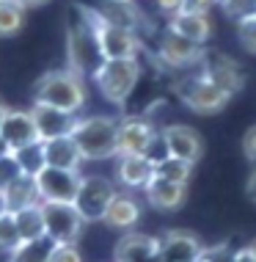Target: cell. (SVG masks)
Segmentation results:
<instances>
[{"label": "cell", "instance_id": "cell-5", "mask_svg": "<svg viewBox=\"0 0 256 262\" xmlns=\"http://www.w3.org/2000/svg\"><path fill=\"white\" fill-rule=\"evenodd\" d=\"M122 155H149L154 163L166 158L160 130L149 122L146 116H127L119 119V133H116V158Z\"/></svg>", "mask_w": 256, "mask_h": 262}, {"label": "cell", "instance_id": "cell-39", "mask_svg": "<svg viewBox=\"0 0 256 262\" xmlns=\"http://www.w3.org/2000/svg\"><path fill=\"white\" fill-rule=\"evenodd\" d=\"M234 262H256V259H253L251 249H248V246H243V249L234 251Z\"/></svg>", "mask_w": 256, "mask_h": 262}, {"label": "cell", "instance_id": "cell-29", "mask_svg": "<svg viewBox=\"0 0 256 262\" xmlns=\"http://www.w3.org/2000/svg\"><path fill=\"white\" fill-rule=\"evenodd\" d=\"M22 246V237H19V229H17V221H14V212L6 210L0 212V254H14Z\"/></svg>", "mask_w": 256, "mask_h": 262}, {"label": "cell", "instance_id": "cell-37", "mask_svg": "<svg viewBox=\"0 0 256 262\" xmlns=\"http://www.w3.org/2000/svg\"><path fill=\"white\" fill-rule=\"evenodd\" d=\"M218 6V0H184L182 11H193V14H210Z\"/></svg>", "mask_w": 256, "mask_h": 262}, {"label": "cell", "instance_id": "cell-25", "mask_svg": "<svg viewBox=\"0 0 256 262\" xmlns=\"http://www.w3.org/2000/svg\"><path fill=\"white\" fill-rule=\"evenodd\" d=\"M3 196H6L9 210H19V207H25V204L39 202V190H36V182H33L31 174L17 177V180H14L11 185L3 190Z\"/></svg>", "mask_w": 256, "mask_h": 262}, {"label": "cell", "instance_id": "cell-44", "mask_svg": "<svg viewBox=\"0 0 256 262\" xmlns=\"http://www.w3.org/2000/svg\"><path fill=\"white\" fill-rule=\"evenodd\" d=\"M3 152H9V146H6V144H3V138H0V155H3Z\"/></svg>", "mask_w": 256, "mask_h": 262}, {"label": "cell", "instance_id": "cell-45", "mask_svg": "<svg viewBox=\"0 0 256 262\" xmlns=\"http://www.w3.org/2000/svg\"><path fill=\"white\" fill-rule=\"evenodd\" d=\"M218 6H220V0H218Z\"/></svg>", "mask_w": 256, "mask_h": 262}, {"label": "cell", "instance_id": "cell-21", "mask_svg": "<svg viewBox=\"0 0 256 262\" xmlns=\"http://www.w3.org/2000/svg\"><path fill=\"white\" fill-rule=\"evenodd\" d=\"M41 158H44V166L69 168V171H80V166L85 163L72 136H61V138L41 141Z\"/></svg>", "mask_w": 256, "mask_h": 262}, {"label": "cell", "instance_id": "cell-40", "mask_svg": "<svg viewBox=\"0 0 256 262\" xmlns=\"http://www.w3.org/2000/svg\"><path fill=\"white\" fill-rule=\"evenodd\" d=\"M17 3L22 6V9H28V11H31V9H39V6L50 3V0H17Z\"/></svg>", "mask_w": 256, "mask_h": 262}, {"label": "cell", "instance_id": "cell-9", "mask_svg": "<svg viewBox=\"0 0 256 262\" xmlns=\"http://www.w3.org/2000/svg\"><path fill=\"white\" fill-rule=\"evenodd\" d=\"M116 182L108 180L102 174H91L85 177L83 174V182H80V190L75 196V207L80 210V215L85 218V224L91 221H102L105 210H108L110 199L116 196Z\"/></svg>", "mask_w": 256, "mask_h": 262}, {"label": "cell", "instance_id": "cell-42", "mask_svg": "<svg viewBox=\"0 0 256 262\" xmlns=\"http://www.w3.org/2000/svg\"><path fill=\"white\" fill-rule=\"evenodd\" d=\"M248 249H251V254H253V259H256V237L251 240V243H248Z\"/></svg>", "mask_w": 256, "mask_h": 262}, {"label": "cell", "instance_id": "cell-15", "mask_svg": "<svg viewBox=\"0 0 256 262\" xmlns=\"http://www.w3.org/2000/svg\"><path fill=\"white\" fill-rule=\"evenodd\" d=\"M113 262H162L157 237L135 229L124 232L113 249Z\"/></svg>", "mask_w": 256, "mask_h": 262}, {"label": "cell", "instance_id": "cell-10", "mask_svg": "<svg viewBox=\"0 0 256 262\" xmlns=\"http://www.w3.org/2000/svg\"><path fill=\"white\" fill-rule=\"evenodd\" d=\"M39 190V202H72L80 190L83 171H69V168H55V166H41L33 174Z\"/></svg>", "mask_w": 256, "mask_h": 262}, {"label": "cell", "instance_id": "cell-12", "mask_svg": "<svg viewBox=\"0 0 256 262\" xmlns=\"http://www.w3.org/2000/svg\"><path fill=\"white\" fill-rule=\"evenodd\" d=\"M198 69H201L215 86L229 91L231 97L237 94V91H243V86H245V72H243V67H240V61H234L231 55H226V53H204Z\"/></svg>", "mask_w": 256, "mask_h": 262}, {"label": "cell", "instance_id": "cell-31", "mask_svg": "<svg viewBox=\"0 0 256 262\" xmlns=\"http://www.w3.org/2000/svg\"><path fill=\"white\" fill-rule=\"evenodd\" d=\"M22 174L25 171L19 168L14 152H3V155H0V190H6L14 180H17V177H22Z\"/></svg>", "mask_w": 256, "mask_h": 262}, {"label": "cell", "instance_id": "cell-16", "mask_svg": "<svg viewBox=\"0 0 256 262\" xmlns=\"http://www.w3.org/2000/svg\"><path fill=\"white\" fill-rule=\"evenodd\" d=\"M160 243V259L162 262H193L201 257L204 243L201 237L188 229H168L157 237Z\"/></svg>", "mask_w": 256, "mask_h": 262}, {"label": "cell", "instance_id": "cell-35", "mask_svg": "<svg viewBox=\"0 0 256 262\" xmlns=\"http://www.w3.org/2000/svg\"><path fill=\"white\" fill-rule=\"evenodd\" d=\"M240 146H243L245 160L251 163V166H256V124H251V127H248V130L243 133V141H240Z\"/></svg>", "mask_w": 256, "mask_h": 262}, {"label": "cell", "instance_id": "cell-23", "mask_svg": "<svg viewBox=\"0 0 256 262\" xmlns=\"http://www.w3.org/2000/svg\"><path fill=\"white\" fill-rule=\"evenodd\" d=\"M97 11L102 14L105 19L130 28L135 33H141V28L146 23V17L141 14L138 6H135V0H102V3L97 6Z\"/></svg>", "mask_w": 256, "mask_h": 262}, {"label": "cell", "instance_id": "cell-2", "mask_svg": "<svg viewBox=\"0 0 256 262\" xmlns=\"http://www.w3.org/2000/svg\"><path fill=\"white\" fill-rule=\"evenodd\" d=\"M77 11H80V17L88 23L91 31H94V39H97L102 61L141 58V53H144V39H141V33L105 19L102 14H99L97 9H91V6H77Z\"/></svg>", "mask_w": 256, "mask_h": 262}, {"label": "cell", "instance_id": "cell-28", "mask_svg": "<svg viewBox=\"0 0 256 262\" xmlns=\"http://www.w3.org/2000/svg\"><path fill=\"white\" fill-rule=\"evenodd\" d=\"M53 240L47 235L39 237V240H25L14 254H9V262H47L50 259V251H53Z\"/></svg>", "mask_w": 256, "mask_h": 262}, {"label": "cell", "instance_id": "cell-43", "mask_svg": "<svg viewBox=\"0 0 256 262\" xmlns=\"http://www.w3.org/2000/svg\"><path fill=\"white\" fill-rule=\"evenodd\" d=\"M6 111H9V108H6V105H3V102H0V122H3V116H6Z\"/></svg>", "mask_w": 256, "mask_h": 262}, {"label": "cell", "instance_id": "cell-30", "mask_svg": "<svg viewBox=\"0 0 256 262\" xmlns=\"http://www.w3.org/2000/svg\"><path fill=\"white\" fill-rule=\"evenodd\" d=\"M237 41L243 45L245 53L256 55V14L245 19H237Z\"/></svg>", "mask_w": 256, "mask_h": 262}, {"label": "cell", "instance_id": "cell-1", "mask_svg": "<svg viewBox=\"0 0 256 262\" xmlns=\"http://www.w3.org/2000/svg\"><path fill=\"white\" fill-rule=\"evenodd\" d=\"M33 102L39 105H53V108L80 113L88 102V89H85V77L77 75L75 69H50L36 80L33 86Z\"/></svg>", "mask_w": 256, "mask_h": 262}, {"label": "cell", "instance_id": "cell-14", "mask_svg": "<svg viewBox=\"0 0 256 262\" xmlns=\"http://www.w3.org/2000/svg\"><path fill=\"white\" fill-rule=\"evenodd\" d=\"M0 138L9 146V152H19L25 146L39 144V133H36V124H33L31 108L28 111H14V108L6 111L3 122H0Z\"/></svg>", "mask_w": 256, "mask_h": 262}, {"label": "cell", "instance_id": "cell-18", "mask_svg": "<svg viewBox=\"0 0 256 262\" xmlns=\"http://www.w3.org/2000/svg\"><path fill=\"white\" fill-rule=\"evenodd\" d=\"M154 177V160L149 155H122L116 158V182L124 190H144Z\"/></svg>", "mask_w": 256, "mask_h": 262}, {"label": "cell", "instance_id": "cell-46", "mask_svg": "<svg viewBox=\"0 0 256 262\" xmlns=\"http://www.w3.org/2000/svg\"><path fill=\"white\" fill-rule=\"evenodd\" d=\"M193 262H198V259H193Z\"/></svg>", "mask_w": 256, "mask_h": 262}, {"label": "cell", "instance_id": "cell-11", "mask_svg": "<svg viewBox=\"0 0 256 262\" xmlns=\"http://www.w3.org/2000/svg\"><path fill=\"white\" fill-rule=\"evenodd\" d=\"M204 53H207L204 45H196V41L179 36V33H174L171 28L162 31V36L157 41V61L168 69H176V72L198 67L204 58Z\"/></svg>", "mask_w": 256, "mask_h": 262}, {"label": "cell", "instance_id": "cell-26", "mask_svg": "<svg viewBox=\"0 0 256 262\" xmlns=\"http://www.w3.org/2000/svg\"><path fill=\"white\" fill-rule=\"evenodd\" d=\"M25 14L28 9H22L17 0H0V39H14L22 33Z\"/></svg>", "mask_w": 256, "mask_h": 262}, {"label": "cell", "instance_id": "cell-19", "mask_svg": "<svg viewBox=\"0 0 256 262\" xmlns=\"http://www.w3.org/2000/svg\"><path fill=\"white\" fill-rule=\"evenodd\" d=\"M144 193H146L149 207H154L160 212H174V210L184 207V202H188V185L162 180V177H152V182L144 188Z\"/></svg>", "mask_w": 256, "mask_h": 262}, {"label": "cell", "instance_id": "cell-33", "mask_svg": "<svg viewBox=\"0 0 256 262\" xmlns=\"http://www.w3.org/2000/svg\"><path fill=\"white\" fill-rule=\"evenodd\" d=\"M220 6L231 19H245L256 14V0H220Z\"/></svg>", "mask_w": 256, "mask_h": 262}, {"label": "cell", "instance_id": "cell-32", "mask_svg": "<svg viewBox=\"0 0 256 262\" xmlns=\"http://www.w3.org/2000/svg\"><path fill=\"white\" fill-rule=\"evenodd\" d=\"M47 262H85L77 243H55Z\"/></svg>", "mask_w": 256, "mask_h": 262}, {"label": "cell", "instance_id": "cell-6", "mask_svg": "<svg viewBox=\"0 0 256 262\" xmlns=\"http://www.w3.org/2000/svg\"><path fill=\"white\" fill-rule=\"evenodd\" d=\"M176 97H179L184 108L198 113V116H215V113L226 111V105L231 102L229 91L215 86L201 69H196L193 75H188L184 80L176 83Z\"/></svg>", "mask_w": 256, "mask_h": 262}, {"label": "cell", "instance_id": "cell-20", "mask_svg": "<svg viewBox=\"0 0 256 262\" xmlns=\"http://www.w3.org/2000/svg\"><path fill=\"white\" fill-rule=\"evenodd\" d=\"M141 221V204L138 199L130 193V190H116V196L110 199L108 210L102 215V224L110 226V229H122V232H130L135 229Z\"/></svg>", "mask_w": 256, "mask_h": 262}, {"label": "cell", "instance_id": "cell-3", "mask_svg": "<svg viewBox=\"0 0 256 262\" xmlns=\"http://www.w3.org/2000/svg\"><path fill=\"white\" fill-rule=\"evenodd\" d=\"M116 133L119 119L105 116V113H91V116H77L72 138L83 160H110L116 158Z\"/></svg>", "mask_w": 256, "mask_h": 262}, {"label": "cell", "instance_id": "cell-24", "mask_svg": "<svg viewBox=\"0 0 256 262\" xmlns=\"http://www.w3.org/2000/svg\"><path fill=\"white\" fill-rule=\"evenodd\" d=\"M11 212H14V221H17V229H19L22 243H25V240L44 237V215H41V202L25 204V207L11 210Z\"/></svg>", "mask_w": 256, "mask_h": 262}, {"label": "cell", "instance_id": "cell-22", "mask_svg": "<svg viewBox=\"0 0 256 262\" xmlns=\"http://www.w3.org/2000/svg\"><path fill=\"white\" fill-rule=\"evenodd\" d=\"M174 33H179V36L196 41V45H207V41L212 39V19L210 14H193V11H179L174 14V17L168 19V25Z\"/></svg>", "mask_w": 256, "mask_h": 262}, {"label": "cell", "instance_id": "cell-27", "mask_svg": "<svg viewBox=\"0 0 256 262\" xmlns=\"http://www.w3.org/2000/svg\"><path fill=\"white\" fill-rule=\"evenodd\" d=\"M154 177H162V180L171 182H182V185H190V177H193V163L174 158V155H166L154 163Z\"/></svg>", "mask_w": 256, "mask_h": 262}, {"label": "cell", "instance_id": "cell-7", "mask_svg": "<svg viewBox=\"0 0 256 262\" xmlns=\"http://www.w3.org/2000/svg\"><path fill=\"white\" fill-rule=\"evenodd\" d=\"M44 235L53 243H77L85 229V218L72 202H41Z\"/></svg>", "mask_w": 256, "mask_h": 262}, {"label": "cell", "instance_id": "cell-41", "mask_svg": "<svg viewBox=\"0 0 256 262\" xmlns=\"http://www.w3.org/2000/svg\"><path fill=\"white\" fill-rule=\"evenodd\" d=\"M9 210V204H6V196H3V190H0V212H6Z\"/></svg>", "mask_w": 256, "mask_h": 262}, {"label": "cell", "instance_id": "cell-36", "mask_svg": "<svg viewBox=\"0 0 256 262\" xmlns=\"http://www.w3.org/2000/svg\"><path fill=\"white\" fill-rule=\"evenodd\" d=\"M154 6H157V11L162 14V17L171 19L174 14H179L184 9V0H154Z\"/></svg>", "mask_w": 256, "mask_h": 262}, {"label": "cell", "instance_id": "cell-17", "mask_svg": "<svg viewBox=\"0 0 256 262\" xmlns=\"http://www.w3.org/2000/svg\"><path fill=\"white\" fill-rule=\"evenodd\" d=\"M31 116L33 124H36L39 141H50V138H61V136H72L75 122L80 113H69L61 108H53V105H31Z\"/></svg>", "mask_w": 256, "mask_h": 262}, {"label": "cell", "instance_id": "cell-4", "mask_svg": "<svg viewBox=\"0 0 256 262\" xmlns=\"http://www.w3.org/2000/svg\"><path fill=\"white\" fill-rule=\"evenodd\" d=\"M94 86L99 89V94L105 97L110 105L124 108L127 100L132 97L135 86L141 80V58H113L102 61L99 69L91 75Z\"/></svg>", "mask_w": 256, "mask_h": 262}, {"label": "cell", "instance_id": "cell-13", "mask_svg": "<svg viewBox=\"0 0 256 262\" xmlns=\"http://www.w3.org/2000/svg\"><path fill=\"white\" fill-rule=\"evenodd\" d=\"M160 138H162V146H166L168 155L182 158V160L193 163V166L204 155V138L190 124H166L160 130Z\"/></svg>", "mask_w": 256, "mask_h": 262}, {"label": "cell", "instance_id": "cell-8", "mask_svg": "<svg viewBox=\"0 0 256 262\" xmlns=\"http://www.w3.org/2000/svg\"><path fill=\"white\" fill-rule=\"evenodd\" d=\"M99 63H102V55H99L94 31L80 17V23H75L66 31V67L75 69L77 75L88 77L99 69Z\"/></svg>", "mask_w": 256, "mask_h": 262}, {"label": "cell", "instance_id": "cell-34", "mask_svg": "<svg viewBox=\"0 0 256 262\" xmlns=\"http://www.w3.org/2000/svg\"><path fill=\"white\" fill-rule=\"evenodd\" d=\"M198 262H234V249L229 243H218V246H204Z\"/></svg>", "mask_w": 256, "mask_h": 262}, {"label": "cell", "instance_id": "cell-38", "mask_svg": "<svg viewBox=\"0 0 256 262\" xmlns=\"http://www.w3.org/2000/svg\"><path fill=\"white\" fill-rule=\"evenodd\" d=\"M245 196L256 204V166H251V174H248V182H245Z\"/></svg>", "mask_w": 256, "mask_h": 262}]
</instances>
